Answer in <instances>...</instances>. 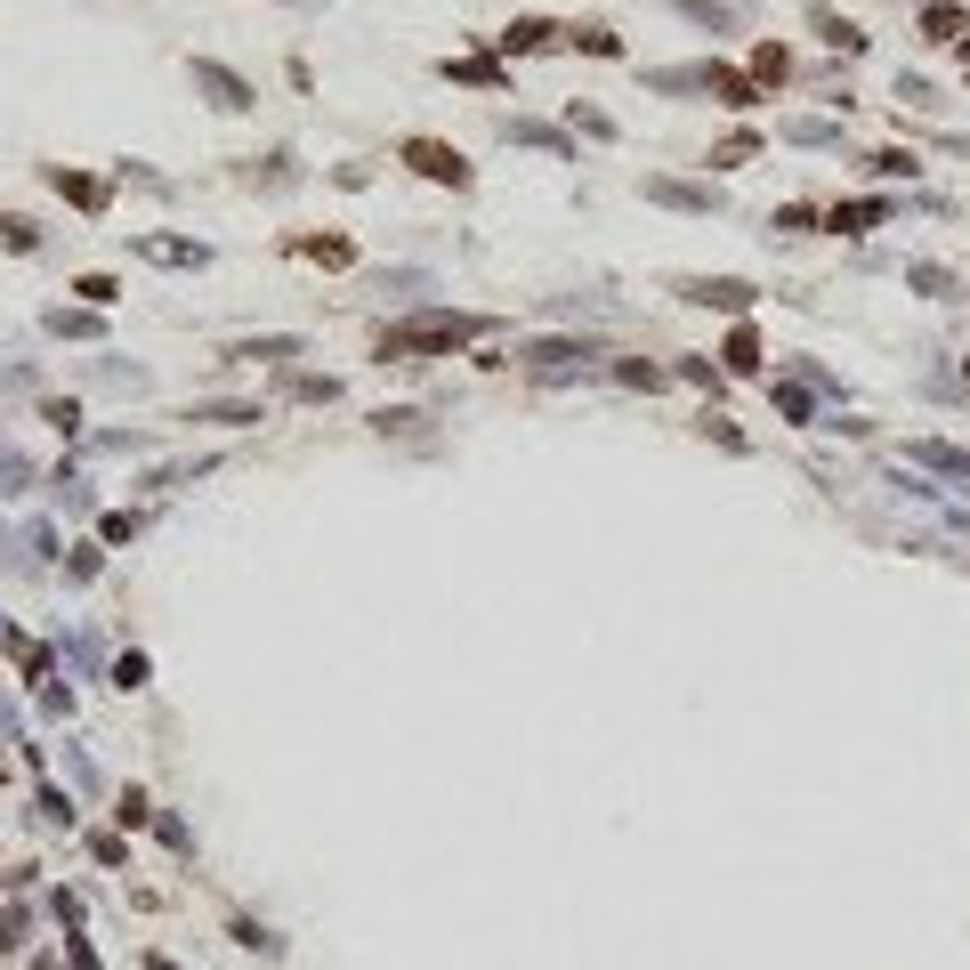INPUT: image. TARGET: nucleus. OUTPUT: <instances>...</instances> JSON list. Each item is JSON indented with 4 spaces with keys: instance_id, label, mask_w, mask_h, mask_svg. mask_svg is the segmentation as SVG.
Returning a JSON list of instances; mask_svg holds the SVG:
<instances>
[{
    "instance_id": "obj_15",
    "label": "nucleus",
    "mask_w": 970,
    "mask_h": 970,
    "mask_svg": "<svg viewBox=\"0 0 970 970\" xmlns=\"http://www.w3.org/2000/svg\"><path fill=\"white\" fill-rule=\"evenodd\" d=\"M752 154H760V138H728V147H720V154H712V171H745V162H752Z\"/></svg>"
},
{
    "instance_id": "obj_14",
    "label": "nucleus",
    "mask_w": 970,
    "mask_h": 970,
    "mask_svg": "<svg viewBox=\"0 0 970 970\" xmlns=\"http://www.w3.org/2000/svg\"><path fill=\"white\" fill-rule=\"evenodd\" d=\"M510 138H518V147H542V154H559L566 138L559 130H542V121H510Z\"/></svg>"
},
{
    "instance_id": "obj_7",
    "label": "nucleus",
    "mask_w": 970,
    "mask_h": 970,
    "mask_svg": "<svg viewBox=\"0 0 970 970\" xmlns=\"http://www.w3.org/2000/svg\"><path fill=\"white\" fill-rule=\"evenodd\" d=\"M890 219V202H833V226L841 235H865V226H881Z\"/></svg>"
},
{
    "instance_id": "obj_9",
    "label": "nucleus",
    "mask_w": 970,
    "mask_h": 970,
    "mask_svg": "<svg viewBox=\"0 0 970 970\" xmlns=\"http://www.w3.org/2000/svg\"><path fill=\"white\" fill-rule=\"evenodd\" d=\"M49 187H57V195H73L81 211H97V202H106V187H97V178H73V171H49Z\"/></svg>"
},
{
    "instance_id": "obj_20",
    "label": "nucleus",
    "mask_w": 970,
    "mask_h": 970,
    "mask_svg": "<svg viewBox=\"0 0 970 970\" xmlns=\"http://www.w3.org/2000/svg\"><path fill=\"white\" fill-rule=\"evenodd\" d=\"M235 357H300V340H243Z\"/></svg>"
},
{
    "instance_id": "obj_13",
    "label": "nucleus",
    "mask_w": 970,
    "mask_h": 970,
    "mask_svg": "<svg viewBox=\"0 0 970 970\" xmlns=\"http://www.w3.org/2000/svg\"><path fill=\"white\" fill-rule=\"evenodd\" d=\"M914 461L946 469V478H970V453H955V445H914Z\"/></svg>"
},
{
    "instance_id": "obj_17",
    "label": "nucleus",
    "mask_w": 970,
    "mask_h": 970,
    "mask_svg": "<svg viewBox=\"0 0 970 970\" xmlns=\"http://www.w3.org/2000/svg\"><path fill=\"white\" fill-rule=\"evenodd\" d=\"M49 332H66V340H90V332H97V316H66V307H57V316H49Z\"/></svg>"
},
{
    "instance_id": "obj_21",
    "label": "nucleus",
    "mask_w": 970,
    "mask_h": 970,
    "mask_svg": "<svg viewBox=\"0 0 970 970\" xmlns=\"http://www.w3.org/2000/svg\"><path fill=\"white\" fill-rule=\"evenodd\" d=\"M752 73L760 81H784V49H752Z\"/></svg>"
},
{
    "instance_id": "obj_2",
    "label": "nucleus",
    "mask_w": 970,
    "mask_h": 970,
    "mask_svg": "<svg viewBox=\"0 0 970 970\" xmlns=\"http://www.w3.org/2000/svg\"><path fill=\"white\" fill-rule=\"evenodd\" d=\"M405 162L421 178H437V187H469V162L453 154V147H437V138H405Z\"/></svg>"
},
{
    "instance_id": "obj_4",
    "label": "nucleus",
    "mask_w": 970,
    "mask_h": 970,
    "mask_svg": "<svg viewBox=\"0 0 970 970\" xmlns=\"http://www.w3.org/2000/svg\"><path fill=\"white\" fill-rule=\"evenodd\" d=\"M195 90H211V106H226V114L252 106V81L226 73V66H211V57H195Z\"/></svg>"
},
{
    "instance_id": "obj_10",
    "label": "nucleus",
    "mask_w": 970,
    "mask_h": 970,
    "mask_svg": "<svg viewBox=\"0 0 970 970\" xmlns=\"http://www.w3.org/2000/svg\"><path fill=\"white\" fill-rule=\"evenodd\" d=\"M922 33H931V40H970V16L962 9H931V16H922Z\"/></svg>"
},
{
    "instance_id": "obj_1",
    "label": "nucleus",
    "mask_w": 970,
    "mask_h": 970,
    "mask_svg": "<svg viewBox=\"0 0 970 970\" xmlns=\"http://www.w3.org/2000/svg\"><path fill=\"white\" fill-rule=\"evenodd\" d=\"M478 332H486L478 316H412V324H397V332H381V357H429V348H461Z\"/></svg>"
},
{
    "instance_id": "obj_12",
    "label": "nucleus",
    "mask_w": 970,
    "mask_h": 970,
    "mask_svg": "<svg viewBox=\"0 0 970 970\" xmlns=\"http://www.w3.org/2000/svg\"><path fill=\"white\" fill-rule=\"evenodd\" d=\"M534 364H574V357H598L591 340H542V348H526Z\"/></svg>"
},
{
    "instance_id": "obj_8",
    "label": "nucleus",
    "mask_w": 970,
    "mask_h": 970,
    "mask_svg": "<svg viewBox=\"0 0 970 970\" xmlns=\"http://www.w3.org/2000/svg\"><path fill=\"white\" fill-rule=\"evenodd\" d=\"M138 252H147V259H162V267H202V243H171V235H147Z\"/></svg>"
},
{
    "instance_id": "obj_18",
    "label": "nucleus",
    "mask_w": 970,
    "mask_h": 970,
    "mask_svg": "<svg viewBox=\"0 0 970 970\" xmlns=\"http://www.w3.org/2000/svg\"><path fill=\"white\" fill-rule=\"evenodd\" d=\"M73 292H81V300H90V307H106V300H121V292H114V276H81V283H73Z\"/></svg>"
},
{
    "instance_id": "obj_16",
    "label": "nucleus",
    "mask_w": 970,
    "mask_h": 970,
    "mask_svg": "<svg viewBox=\"0 0 970 970\" xmlns=\"http://www.w3.org/2000/svg\"><path fill=\"white\" fill-rule=\"evenodd\" d=\"M728 364H736V373H760V340L752 332H728Z\"/></svg>"
},
{
    "instance_id": "obj_5",
    "label": "nucleus",
    "mask_w": 970,
    "mask_h": 970,
    "mask_svg": "<svg viewBox=\"0 0 970 970\" xmlns=\"http://www.w3.org/2000/svg\"><path fill=\"white\" fill-rule=\"evenodd\" d=\"M647 202H671V211H712V187H688V178H647Z\"/></svg>"
},
{
    "instance_id": "obj_11",
    "label": "nucleus",
    "mask_w": 970,
    "mask_h": 970,
    "mask_svg": "<svg viewBox=\"0 0 970 970\" xmlns=\"http://www.w3.org/2000/svg\"><path fill=\"white\" fill-rule=\"evenodd\" d=\"M550 40V16H518V25L502 33V49H542Z\"/></svg>"
},
{
    "instance_id": "obj_19",
    "label": "nucleus",
    "mask_w": 970,
    "mask_h": 970,
    "mask_svg": "<svg viewBox=\"0 0 970 970\" xmlns=\"http://www.w3.org/2000/svg\"><path fill=\"white\" fill-rule=\"evenodd\" d=\"M574 40H583V49H591V57H615V49H623V40H615L607 25H583V33H574Z\"/></svg>"
},
{
    "instance_id": "obj_6",
    "label": "nucleus",
    "mask_w": 970,
    "mask_h": 970,
    "mask_svg": "<svg viewBox=\"0 0 970 970\" xmlns=\"http://www.w3.org/2000/svg\"><path fill=\"white\" fill-rule=\"evenodd\" d=\"M704 90L720 97V106H752V81H745V73H728V66H704Z\"/></svg>"
},
{
    "instance_id": "obj_3",
    "label": "nucleus",
    "mask_w": 970,
    "mask_h": 970,
    "mask_svg": "<svg viewBox=\"0 0 970 970\" xmlns=\"http://www.w3.org/2000/svg\"><path fill=\"white\" fill-rule=\"evenodd\" d=\"M679 300H696V307H728V316H745V307H752V283H745V276H696V283H679Z\"/></svg>"
}]
</instances>
